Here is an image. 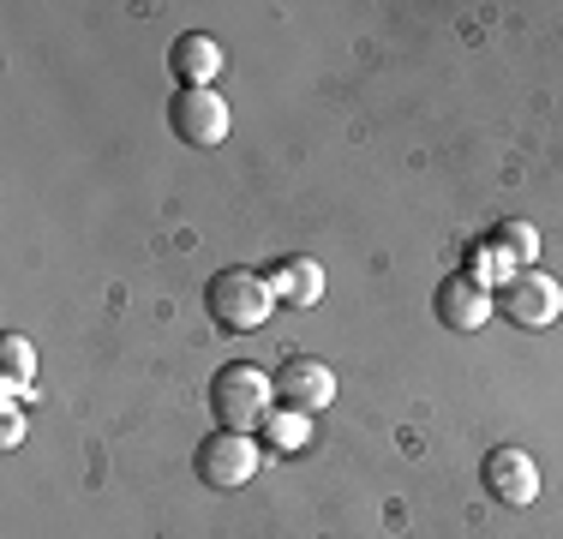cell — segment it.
Masks as SVG:
<instances>
[{"mask_svg": "<svg viewBox=\"0 0 563 539\" xmlns=\"http://www.w3.org/2000/svg\"><path fill=\"white\" fill-rule=\"evenodd\" d=\"M492 300H498V312L509 323H521V330H545V323L563 318V282L545 276L540 264H528V270H516L504 288H492Z\"/></svg>", "mask_w": 563, "mask_h": 539, "instance_id": "obj_4", "label": "cell"}, {"mask_svg": "<svg viewBox=\"0 0 563 539\" xmlns=\"http://www.w3.org/2000/svg\"><path fill=\"white\" fill-rule=\"evenodd\" d=\"M264 431V443L282 455H300L306 443H312V414H294V408H271V420L258 426Z\"/></svg>", "mask_w": 563, "mask_h": 539, "instance_id": "obj_11", "label": "cell"}, {"mask_svg": "<svg viewBox=\"0 0 563 539\" xmlns=\"http://www.w3.org/2000/svg\"><path fill=\"white\" fill-rule=\"evenodd\" d=\"M271 294L282 306H294V312L318 306V300H324V264H318V258H282L271 270Z\"/></svg>", "mask_w": 563, "mask_h": 539, "instance_id": "obj_10", "label": "cell"}, {"mask_svg": "<svg viewBox=\"0 0 563 539\" xmlns=\"http://www.w3.org/2000/svg\"><path fill=\"white\" fill-rule=\"evenodd\" d=\"M492 246L504 252L516 270H528L540 258V234H533V222H498V234H492Z\"/></svg>", "mask_w": 563, "mask_h": 539, "instance_id": "obj_12", "label": "cell"}, {"mask_svg": "<svg viewBox=\"0 0 563 539\" xmlns=\"http://www.w3.org/2000/svg\"><path fill=\"white\" fill-rule=\"evenodd\" d=\"M432 312H438V323H444V330H455V336H474L479 323H486L492 312H498V300H492V288H486V282H474L467 270H455V276L438 282Z\"/></svg>", "mask_w": 563, "mask_h": 539, "instance_id": "obj_8", "label": "cell"}, {"mask_svg": "<svg viewBox=\"0 0 563 539\" xmlns=\"http://www.w3.org/2000/svg\"><path fill=\"white\" fill-rule=\"evenodd\" d=\"M467 276H474V282H486V288H492V282L504 288V282L516 276V264H509L504 252L492 246V240H479V246H474V258H467Z\"/></svg>", "mask_w": 563, "mask_h": 539, "instance_id": "obj_14", "label": "cell"}, {"mask_svg": "<svg viewBox=\"0 0 563 539\" xmlns=\"http://www.w3.org/2000/svg\"><path fill=\"white\" fill-rule=\"evenodd\" d=\"M258 462H264L258 438H252V431H222V426L210 431L192 455L198 480H205L210 492H240V485H252L258 480Z\"/></svg>", "mask_w": 563, "mask_h": 539, "instance_id": "obj_3", "label": "cell"}, {"mask_svg": "<svg viewBox=\"0 0 563 539\" xmlns=\"http://www.w3.org/2000/svg\"><path fill=\"white\" fill-rule=\"evenodd\" d=\"M336 402V372L312 354H288L276 366V408H294V414H324Z\"/></svg>", "mask_w": 563, "mask_h": 539, "instance_id": "obj_6", "label": "cell"}, {"mask_svg": "<svg viewBox=\"0 0 563 539\" xmlns=\"http://www.w3.org/2000/svg\"><path fill=\"white\" fill-rule=\"evenodd\" d=\"M0 377H7V389H24L36 377V348L24 336H0Z\"/></svg>", "mask_w": 563, "mask_h": 539, "instance_id": "obj_13", "label": "cell"}, {"mask_svg": "<svg viewBox=\"0 0 563 539\" xmlns=\"http://www.w3.org/2000/svg\"><path fill=\"white\" fill-rule=\"evenodd\" d=\"M222 66H228V61H222V43H217V36H205V31L174 36V48H168V73H174V85H180V90H210Z\"/></svg>", "mask_w": 563, "mask_h": 539, "instance_id": "obj_9", "label": "cell"}, {"mask_svg": "<svg viewBox=\"0 0 563 539\" xmlns=\"http://www.w3.org/2000/svg\"><path fill=\"white\" fill-rule=\"evenodd\" d=\"M168 127H174V139L192 144V151H217L228 139V127H234V114H228V102L217 90H174Z\"/></svg>", "mask_w": 563, "mask_h": 539, "instance_id": "obj_5", "label": "cell"}, {"mask_svg": "<svg viewBox=\"0 0 563 539\" xmlns=\"http://www.w3.org/2000/svg\"><path fill=\"white\" fill-rule=\"evenodd\" d=\"M479 485H486L498 504L528 509L533 497H540V468H533L528 450H516V443H498V450H486V462H479Z\"/></svg>", "mask_w": 563, "mask_h": 539, "instance_id": "obj_7", "label": "cell"}, {"mask_svg": "<svg viewBox=\"0 0 563 539\" xmlns=\"http://www.w3.org/2000/svg\"><path fill=\"white\" fill-rule=\"evenodd\" d=\"M205 306H210V323H217V330L246 336V330H258V323L276 312V294H271V276L228 264V270H217V276H210Z\"/></svg>", "mask_w": 563, "mask_h": 539, "instance_id": "obj_2", "label": "cell"}, {"mask_svg": "<svg viewBox=\"0 0 563 539\" xmlns=\"http://www.w3.org/2000/svg\"><path fill=\"white\" fill-rule=\"evenodd\" d=\"M210 408H217L222 431L264 426L271 408H276V377L264 366H252V360H234V366H222L217 377H210Z\"/></svg>", "mask_w": 563, "mask_h": 539, "instance_id": "obj_1", "label": "cell"}]
</instances>
